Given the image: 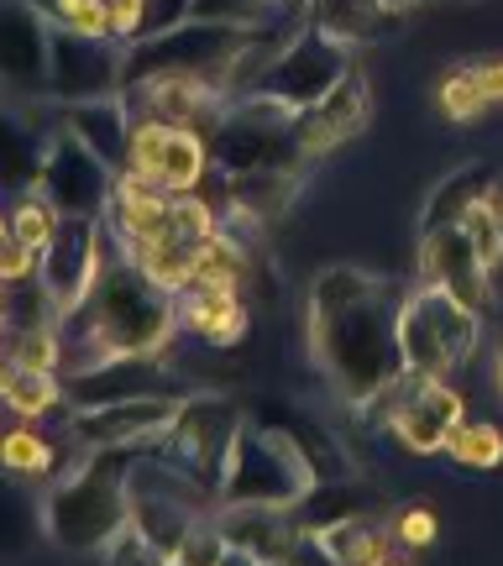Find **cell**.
Segmentation results:
<instances>
[{"instance_id": "39", "label": "cell", "mask_w": 503, "mask_h": 566, "mask_svg": "<svg viewBox=\"0 0 503 566\" xmlns=\"http://www.w3.org/2000/svg\"><path fill=\"white\" fill-rule=\"evenodd\" d=\"M262 11H273V17H283V11H300L304 0H258Z\"/></svg>"}, {"instance_id": "16", "label": "cell", "mask_w": 503, "mask_h": 566, "mask_svg": "<svg viewBox=\"0 0 503 566\" xmlns=\"http://www.w3.org/2000/svg\"><path fill=\"white\" fill-rule=\"evenodd\" d=\"M184 394H142V399H111L69 415V441L80 451H105V446H158Z\"/></svg>"}, {"instance_id": "41", "label": "cell", "mask_w": 503, "mask_h": 566, "mask_svg": "<svg viewBox=\"0 0 503 566\" xmlns=\"http://www.w3.org/2000/svg\"><path fill=\"white\" fill-rule=\"evenodd\" d=\"M388 11H415V6H430V0H383Z\"/></svg>"}, {"instance_id": "2", "label": "cell", "mask_w": 503, "mask_h": 566, "mask_svg": "<svg viewBox=\"0 0 503 566\" xmlns=\"http://www.w3.org/2000/svg\"><path fill=\"white\" fill-rule=\"evenodd\" d=\"M174 331H179V294H168L158 279H147L122 252L116 263H105V273L90 289V300L80 310L59 315V336H63L59 373L101 363L111 352H168Z\"/></svg>"}, {"instance_id": "3", "label": "cell", "mask_w": 503, "mask_h": 566, "mask_svg": "<svg viewBox=\"0 0 503 566\" xmlns=\"http://www.w3.org/2000/svg\"><path fill=\"white\" fill-rule=\"evenodd\" d=\"M142 446H105V451H84L80 462L59 472L42 488V525L48 541L63 551H90L101 556L126 525H132V504H126V467Z\"/></svg>"}, {"instance_id": "40", "label": "cell", "mask_w": 503, "mask_h": 566, "mask_svg": "<svg viewBox=\"0 0 503 566\" xmlns=\"http://www.w3.org/2000/svg\"><path fill=\"white\" fill-rule=\"evenodd\" d=\"M493 388H499V399H503V336L493 346Z\"/></svg>"}, {"instance_id": "37", "label": "cell", "mask_w": 503, "mask_h": 566, "mask_svg": "<svg viewBox=\"0 0 503 566\" xmlns=\"http://www.w3.org/2000/svg\"><path fill=\"white\" fill-rule=\"evenodd\" d=\"M189 17L195 21H258L262 6L258 0H189Z\"/></svg>"}, {"instance_id": "30", "label": "cell", "mask_w": 503, "mask_h": 566, "mask_svg": "<svg viewBox=\"0 0 503 566\" xmlns=\"http://www.w3.org/2000/svg\"><path fill=\"white\" fill-rule=\"evenodd\" d=\"M446 457L457 467H472V472H493V467L503 462V436L499 424L488 420H457V430H451V441H446Z\"/></svg>"}, {"instance_id": "34", "label": "cell", "mask_w": 503, "mask_h": 566, "mask_svg": "<svg viewBox=\"0 0 503 566\" xmlns=\"http://www.w3.org/2000/svg\"><path fill=\"white\" fill-rule=\"evenodd\" d=\"M48 11H53V21L74 27V32H90V38H116V32H111V0H53Z\"/></svg>"}, {"instance_id": "19", "label": "cell", "mask_w": 503, "mask_h": 566, "mask_svg": "<svg viewBox=\"0 0 503 566\" xmlns=\"http://www.w3.org/2000/svg\"><path fill=\"white\" fill-rule=\"evenodd\" d=\"M216 530L231 546V562H279L300 551V514L273 504H216Z\"/></svg>"}, {"instance_id": "11", "label": "cell", "mask_w": 503, "mask_h": 566, "mask_svg": "<svg viewBox=\"0 0 503 566\" xmlns=\"http://www.w3.org/2000/svg\"><path fill=\"white\" fill-rule=\"evenodd\" d=\"M111 189H116V168L105 158H95L69 126H53L48 153H42L38 195H48L63 216H101L105 221Z\"/></svg>"}, {"instance_id": "31", "label": "cell", "mask_w": 503, "mask_h": 566, "mask_svg": "<svg viewBox=\"0 0 503 566\" xmlns=\"http://www.w3.org/2000/svg\"><path fill=\"white\" fill-rule=\"evenodd\" d=\"M59 226H63V210L48 200V195H38V189H27V195L17 200V210H11V231H17L38 258H42V247L59 237Z\"/></svg>"}, {"instance_id": "18", "label": "cell", "mask_w": 503, "mask_h": 566, "mask_svg": "<svg viewBox=\"0 0 503 566\" xmlns=\"http://www.w3.org/2000/svg\"><path fill=\"white\" fill-rule=\"evenodd\" d=\"M488 273L493 268L478 258V247H472V237L462 226H430V231H420V283H436L451 300H462L467 310L488 315V300H493Z\"/></svg>"}, {"instance_id": "25", "label": "cell", "mask_w": 503, "mask_h": 566, "mask_svg": "<svg viewBox=\"0 0 503 566\" xmlns=\"http://www.w3.org/2000/svg\"><path fill=\"white\" fill-rule=\"evenodd\" d=\"M252 420L273 424L279 436L304 451V462L315 467V483H336V478H352V462H346V446L325 430L321 420H310L304 409H289V405H258L252 409Z\"/></svg>"}, {"instance_id": "35", "label": "cell", "mask_w": 503, "mask_h": 566, "mask_svg": "<svg viewBox=\"0 0 503 566\" xmlns=\"http://www.w3.org/2000/svg\"><path fill=\"white\" fill-rule=\"evenodd\" d=\"M388 530H394V541H399V551H420L436 541V530H441V520H436V509L430 504H404L394 520H388Z\"/></svg>"}, {"instance_id": "42", "label": "cell", "mask_w": 503, "mask_h": 566, "mask_svg": "<svg viewBox=\"0 0 503 566\" xmlns=\"http://www.w3.org/2000/svg\"><path fill=\"white\" fill-rule=\"evenodd\" d=\"M493 200H499V210H503V174H499V184H493Z\"/></svg>"}, {"instance_id": "29", "label": "cell", "mask_w": 503, "mask_h": 566, "mask_svg": "<svg viewBox=\"0 0 503 566\" xmlns=\"http://www.w3.org/2000/svg\"><path fill=\"white\" fill-rule=\"evenodd\" d=\"M399 17V11H388L383 0H315V21H321L331 38L342 42H367L378 38V32H388V21Z\"/></svg>"}, {"instance_id": "23", "label": "cell", "mask_w": 503, "mask_h": 566, "mask_svg": "<svg viewBox=\"0 0 503 566\" xmlns=\"http://www.w3.org/2000/svg\"><path fill=\"white\" fill-rule=\"evenodd\" d=\"M48 137H53V126H42L27 111V101L0 105V189H17V195L38 189Z\"/></svg>"}, {"instance_id": "1", "label": "cell", "mask_w": 503, "mask_h": 566, "mask_svg": "<svg viewBox=\"0 0 503 566\" xmlns=\"http://www.w3.org/2000/svg\"><path fill=\"white\" fill-rule=\"evenodd\" d=\"M399 304V289L363 273V268L315 273V283H310V352L321 363L325 384L342 394V405L363 409L373 394H383L404 373Z\"/></svg>"}, {"instance_id": "5", "label": "cell", "mask_w": 503, "mask_h": 566, "mask_svg": "<svg viewBox=\"0 0 503 566\" xmlns=\"http://www.w3.org/2000/svg\"><path fill=\"white\" fill-rule=\"evenodd\" d=\"M315 488V467L304 462V451L273 424L247 415L237 441L226 451L221 467V504H273L294 509Z\"/></svg>"}, {"instance_id": "24", "label": "cell", "mask_w": 503, "mask_h": 566, "mask_svg": "<svg viewBox=\"0 0 503 566\" xmlns=\"http://www.w3.org/2000/svg\"><path fill=\"white\" fill-rule=\"evenodd\" d=\"M300 546L315 551V556H325V562H352V566L399 556V541H394L388 520H363V514L336 520V525H321V530H304Z\"/></svg>"}, {"instance_id": "43", "label": "cell", "mask_w": 503, "mask_h": 566, "mask_svg": "<svg viewBox=\"0 0 503 566\" xmlns=\"http://www.w3.org/2000/svg\"><path fill=\"white\" fill-rule=\"evenodd\" d=\"M0 436H6V430H0Z\"/></svg>"}, {"instance_id": "15", "label": "cell", "mask_w": 503, "mask_h": 566, "mask_svg": "<svg viewBox=\"0 0 503 566\" xmlns=\"http://www.w3.org/2000/svg\"><path fill=\"white\" fill-rule=\"evenodd\" d=\"M132 174L163 184L168 195L205 189V179L216 174V163H210V137L189 132V126L137 116V132H132Z\"/></svg>"}, {"instance_id": "14", "label": "cell", "mask_w": 503, "mask_h": 566, "mask_svg": "<svg viewBox=\"0 0 503 566\" xmlns=\"http://www.w3.org/2000/svg\"><path fill=\"white\" fill-rule=\"evenodd\" d=\"M53 11L42 0H0V90L11 101H48Z\"/></svg>"}, {"instance_id": "8", "label": "cell", "mask_w": 503, "mask_h": 566, "mask_svg": "<svg viewBox=\"0 0 503 566\" xmlns=\"http://www.w3.org/2000/svg\"><path fill=\"white\" fill-rule=\"evenodd\" d=\"M300 116L283 111L268 95H237L226 105L221 126L210 132V163L221 174H247V168H300Z\"/></svg>"}, {"instance_id": "4", "label": "cell", "mask_w": 503, "mask_h": 566, "mask_svg": "<svg viewBox=\"0 0 503 566\" xmlns=\"http://www.w3.org/2000/svg\"><path fill=\"white\" fill-rule=\"evenodd\" d=\"M283 32L262 27V21H179L158 38L132 42L126 48V69H122V90L153 80V74H200V80H216L231 95V74L237 63L262 48V42H279Z\"/></svg>"}, {"instance_id": "21", "label": "cell", "mask_w": 503, "mask_h": 566, "mask_svg": "<svg viewBox=\"0 0 503 566\" xmlns=\"http://www.w3.org/2000/svg\"><path fill=\"white\" fill-rule=\"evenodd\" d=\"M59 126H69L74 137L105 158L116 174L132 168V132H137V116L126 95H101V101H80V105H59Z\"/></svg>"}, {"instance_id": "12", "label": "cell", "mask_w": 503, "mask_h": 566, "mask_svg": "<svg viewBox=\"0 0 503 566\" xmlns=\"http://www.w3.org/2000/svg\"><path fill=\"white\" fill-rule=\"evenodd\" d=\"M105 263H111V258H105L101 216H63L59 237L42 247V258H38V279H42V289H48L53 310H59V315L80 310V304L90 300L95 279L105 273Z\"/></svg>"}, {"instance_id": "33", "label": "cell", "mask_w": 503, "mask_h": 566, "mask_svg": "<svg viewBox=\"0 0 503 566\" xmlns=\"http://www.w3.org/2000/svg\"><path fill=\"white\" fill-rule=\"evenodd\" d=\"M462 231L472 237V247H478V258H483L488 268L503 263V210H499V200H493V195H483V200L467 210Z\"/></svg>"}, {"instance_id": "32", "label": "cell", "mask_w": 503, "mask_h": 566, "mask_svg": "<svg viewBox=\"0 0 503 566\" xmlns=\"http://www.w3.org/2000/svg\"><path fill=\"white\" fill-rule=\"evenodd\" d=\"M436 101H441V116L446 122H478V116H488L493 105L483 101V90H478V80H472V69H451L441 80V90H436Z\"/></svg>"}, {"instance_id": "22", "label": "cell", "mask_w": 503, "mask_h": 566, "mask_svg": "<svg viewBox=\"0 0 503 566\" xmlns=\"http://www.w3.org/2000/svg\"><path fill=\"white\" fill-rule=\"evenodd\" d=\"M179 325L205 346H237L247 336V304L237 283H189L179 294Z\"/></svg>"}, {"instance_id": "20", "label": "cell", "mask_w": 503, "mask_h": 566, "mask_svg": "<svg viewBox=\"0 0 503 566\" xmlns=\"http://www.w3.org/2000/svg\"><path fill=\"white\" fill-rule=\"evenodd\" d=\"M367 80L352 69L325 101H315L310 111H300V147L304 158H315V153H331V147H342V142H352L357 132L367 126Z\"/></svg>"}, {"instance_id": "26", "label": "cell", "mask_w": 503, "mask_h": 566, "mask_svg": "<svg viewBox=\"0 0 503 566\" xmlns=\"http://www.w3.org/2000/svg\"><path fill=\"white\" fill-rule=\"evenodd\" d=\"M48 541L42 525V483L0 472V556H27Z\"/></svg>"}, {"instance_id": "13", "label": "cell", "mask_w": 503, "mask_h": 566, "mask_svg": "<svg viewBox=\"0 0 503 566\" xmlns=\"http://www.w3.org/2000/svg\"><path fill=\"white\" fill-rule=\"evenodd\" d=\"M142 394H184L179 373L163 352H111L101 363H84L63 373V399L69 409L111 405V399H142Z\"/></svg>"}, {"instance_id": "10", "label": "cell", "mask_w": 503, "mask_h": 566, "mask_svg": "<svg viewBox=\"0 0 503 566\" xmlns=\"http://www.w3.org/2000/svg\"><path fill=\"white\" fill-rule=\"evenodd\" d=\"M126 42L122 38H90L53 21L48 38V105H80L101 95H122Z\"/></svg>"}, {"instance_id": "9", "label": "cell", "mask_w": 503, "mask_h": 566, "mask_svg": "<svg viewBox=\"0 0 503 566\" xmlns=\"http://www.w3.org/2000/svg\"><path fill=\"white\" fill-rule=\"evenodd\" d=\"M242 420L247 415L231 399H221V394H184L168 430H163L158 451L174 457L184 472H195L221 499V467H226L231 441H237V430H242Z\"/></svg>"}, {"instance_id": "17", "label": "cell", "mask_w": 503, "mask_h": 566, "mask_svg": "<svg viewBox=\"0 0 503 566\" xmlns=\"http://www.w3.org/2000/svg\"><path fill=\"white\" fill-rule=\"evenodd\" d=\"M126 105H132V116H153V122H174V126H189V132H200L210 137L216 126H221L226 95L216 80H200V74H153V80L132 84L122 90Z\"/></svg>"}, {"instance_id": "36", "label": "cell", "mask_w": 503, "mask_h": 566, "mask_svg": "<svg viewBox=\"0 0 503 566\" xmlns=\"http://www.w3.org/2000/svg\"><path fill=\"white\" fill-rule=\"evenodd\" d=\"M21 279H38V252L21 242L17 231L0 237V283H21Z\"/></svg>"}, {"instance_id": "27", "label": "cell", "mask_w": 503, "mask_h": 566, "mask_svg": "<svg viewBox=\"0 0 503 566\" xmlns=\"http://www.w3.org/2000/svg\"><path fill=\"white\" fill-rule=\"evenodd\" d=\"M0 405L21 415V420H48L53 409H63V373L59 367H32V363H17L6 357L0 367Z\"/></svg>"}, {"instance_id": "38", "label": "cell", "mask_w": 503, "mask_h": 566, "mask_svg": "<svg viewBox=\"0 0 503 566\" xmlns=\"http://www.w3.org/2000/svg\"><path fill=\"white\" fill-rule=\"evenodd\" d=\"M467 69H472V80H478V90H483V101L499 111L503 105V59H472Z\"/></svg>"}, {"instance_id": "28", "label": "cell", "mask_w": 503, "mask_h": 566, "mask_svg": "<svg viewBox=\"0 0 503 566\" xmlns=\"http://www.w3.org/2000/svg\"><path fill=\"white\" fill-rule=\"evenodd\" d=\"M493 184H499V174H493L488 163H467L457 174H446V179L430 189V200H425L420 231H430V226H462L467 210L483 200V195H493Z\"/></svg>"}, {"instance_id": "6", "label": "cell", "mask_w": 503, "mask_h": 566, "mask_svg": "<svg viewBox=\"0 0 503 566\" xmlns=\"http://www.w3.org/2000/svg\"><path fill=\"white\" fill-rule=\"evenodd\" d=\"M483 336V315L467 310L462 300H451L436 283L409 289L399 304V342H404V367L420 378H451L457 367L472 363Z\"/></svg>"}, {"instance_id": "7", "label": "cell", "mask_w": 503, "mask_h": 566, "mask_svg": "<svg viewBox=\"0 0 503 566\" xmlns=\"http://www.w3.org/2000/svg\"><path fill=\"white\" fill-rule=\"evenodd\" d=\"M357 63H352V42L331 38L321 21L310 17L300 32H289V38L268 53L262 63V74L252 80L247 95H268V101H279L283 111H310L315 101H325L336 84L352 74Z\"/></svg>"}]
</instances>
